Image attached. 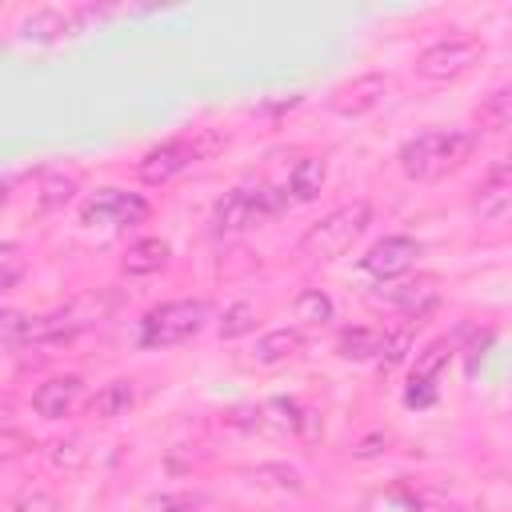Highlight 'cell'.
I'll list each match as a JSON object with an SVG mask.
<instances>
[{
    "mask_svg": "<svg viewBox=\"0 0 512 512\" xmlns=\"http://www.w3.org/2000/svg\"><path fill=\"white\" fill-rule=\"evenodd\" d=\"M120 304V292L112 288H96V292H80L72 296L68 304L52 308V312H40V316H28V328H24V344H68L72 336H80L84 328H96L100 320H108Z\"/></svg>",
    "mask_w": 512,
    "mask_h": 512,
    "instance_id": "1",
    "label": "cell"
},
{
    "mask_svg": "<svg viewBox=\"0 0 512 512\" xmlns=\"http://www.w3.org/2000/svg\"><path fill=\"white\" fill-rule=\"evenodd\" d=\"M476 148V136L472 132H456V128H428L420 136H412L400 152H396V164L408 180H420V184H432V180H444L448 172H456Z\"/></svg>",
    "mask_w": 512,
    "mask_h": 512,
    "instance_id": "2",
    "label": "cell"
},
{
    "mask_svg": "<svg viewBox=\"0 0 512 512\" xmlns=\"http://www.w3.org/2000/svg\"><path fill=\"white\" fill-rule=\"evenodd\" d=\"M368 224H372V208H368V200L340 204V208H332L328 216H320V220L300 236L296 252H300L304 260H312V264H328V260L344 256V252L352 248V240H356Z\"/></svg>",
    "mask_w": 512,
    "mask_h": 512,
    "instance_id": "3",
    "label": "cell"
},
{
    "mask_svg": "<svg viewBox=\"0 0 512 512\" xmlns=\"http://www.w3.org/2000/svg\"><path fill=\"white\" fill-rule=\"evenodd\" d=\"M208 316H212L208 300H168V304H156L140 320V344L144 348H176V344L192 340L208 324Z\"/></svg>",
    "mask_w": 512,
    "mask_h": 512,
    "instance_id": "4",
    "label": "cell"
},
{
    "mask_svg": "<svg viewBox=\"0 0 512 512\" xmlns=\"http://www.w3.org/2000/svg\"><path fill=\"white\" fill-rule=\"evenodd\" d=\"M288 208V192L272 188V184H256V188H232L216 200L212 216H216V228L220 232H244V228H256L264 224L268 216L284 212Z\"/></svg>",
    "mask_w": 512,
    "mask_h": 512,
    "instance_id": "5",
    "label": "cell"
},
{
    "mask_svg": "<svg viewBox=\"0 0 512 512\" xmlns=\"http://www.w3.org/2000/svg\"><path fill=\"white\" fill-rule=\"evenodd\" d=\"M480 60H484V40L480 36H468V32H452V36L428 44L416 56V76L420 80H432V84H448V80L468 76Z\"/></svg>",
    "mask_w": 512,
    "mask_h": 512,
    "instance_id": "6",
    "label": "cell"
},
{
    "mask_svg": "<svg viewBox=\"0 0 512 512\" xmlns=\"http://www.w3.org/2000/svg\"><path fill=\"white\" fill-rule=\"evenodd\" d=\"M220 144H224L220 136H176V140H164L152 152H144V160L136 164V176H140V184L160 188V184L176 180L180 172H188L196 160H204Z\"/></svg>",
    "mask_w": 512,
    "mask_h": 512,
    "instance_id": "7",
    "label": "cell"
},
{
    "mask_svg": "<svg viewBox=\"0 0 512 512\" xmlns=\"http://www.w3.org/2000/svg\"><path fill=\"white\" fill-rule=\"evenodd\" d=\"M96 16H100V8H92V4H80V8H32L28 16H20L16 40H24V44H52V40H64V36L80 32Z\"/></svg>",
    "mask_w": 512,
    "mask_h": 512,
    "instance_id": "8",
    "label": "cell"
},
{
    "mask_svg": "<svg viewBox=\"0 0 512 512\" xmlns=\"http://www.w3.org/2000/svg\"><path fill=\"white\" fill-rule=\"evenodd\" d=\"M84 224H104V228H132V224H144L148 220V200L136 196V192H124V188H100L96 196L84 200L80 208Z\"/></svg>",
    "mask_w": 512,
    "mask_h": 512,
    "instance_id": "9",
    "label": "cell"
},
{
    "mask_svg": "<svg viewBox=\"0 0 512 512\" xmlns=\"http://www.w3.org/2000/svg\"><path fill=\"white\" fill-rule=\"evenodd\" d=\"M388 88H392V80L384 76V72H364V76H352V80H344L340 88H332V96H328V108L336 112V116H364V112H372V108H380L384 104V96H388Z\"/></svg>",
    "mask_w": 512,
    "mask_h": 512,
    "instance_id": "10",
    "label": "cell"
},
{
    "mask_svg": "<svg viewBox=\"0 0 512 512\" xmlns=\"http://www.w3.org/2000/svg\"><path fill=\"white\" fill-rule=\"evenodd\" d=\"M80 192V172L76 168H36L28 176V212L44 216L64 208Z\"/></svg>",
    "mask_w": 512,
    "mask_h": 512,
    "instance_id": "11",
    "label": "cell"
},
{
    "mask_svg": "<svg viewBox=\"0 0 512 512\" xmlns=\"http://www.w3.org/2000/svg\"><path fill=\"white\" fill-rule=\"evenodd\" d=\"M416 256H420V244L412 240V236H384V240H376L368 252H364V272H372L376 280H396V276H404L412 264H416Z\"/></svg>",
    "mask_w": 512,
    "mask_h": 512,
    "instance_id": "12",
    "label": "cell"
},
{
    "mask_svg": "<svg viewBox=\"0 0 512 512\" xmlns=\"http://www.w3.org/2000/svg\"><path fill=\"white\" fill-rule=\"evenodd\" d=\"M384 304L396 308V312H404V316H412V320H420V316H428L440 304V276L420 272L412 280H396L384 292Z\"/></svg>",
    "mask_w": 512,
    "mask_h": 512,
    "instance_id": "13",
    "label": "cell"
},
{
    "mask_svg": "<svg viewBox=\"0 0 512 512\" xmlns=\"http://www.w3.org/2000/svg\"><path fill=\"white\" fill-rule=\"evenodd\" d=\"M80 396H84V380H80L76 372H68V376L44 380V384L32 392V408H36V416H44V420H64V416L76 408Z\"/></svg>",
    "mask_w": 512,
    "mask_h": 512,
    "instance_id": "14",
    "label": "cell"
},
{
    "mask_svg": "<svg viewBox=\"0 0 512 512\" xmlns=\"http://www.w3.org/2000/svg\"><path fill=\"white\" fill-rule=\"evenodd\" d=\"M168 256H172V248L160 236H144V240L128 244V252L120 256V272L124 276H152L168 264Z\"/></svg>",
    "mask_w": 512,
    "mask_h": 512,
    "instance_id": "15",
    "label": "cell"
},
{
    "mask_svg": "<svg viewBox=\"0 0 512 512\" xmlns=\"http://www.w3.org/2000/svg\"><path fill=\"white\" fill-rule=\"evenodd\" d=\"M300 352H304V332H300V328H276V332L260 336V344H256V352H252V360H256V364H264V368H276V364L296 360Z\"/></svg>",
    "mask_w": 512,
    "mask_h": 512,
    "instance_id": "16",
    "label": "cell"
},
{
    "mask_svg": "<svg viewBox=\"0 0 512 512\" xmlns=\"http://www.w3.org/2000/svg\"><path fill=\"white\" fill-rule=\"evenodd\" d=\"M324 180H328V164H324V156H300V160L288 168V196L300 200V204H308V200L320 196Z\"/></svg>",
    "mask_w": 512,
    "mask_h": 512,
    "instance_id": "17",
    "label": "cell"
},
{
    "mask_svg": "<svg viewBox=\"0 0 512 512\" xmlns=\"http://www.w3.org/2000/svg\"><path fill=\"white\" fill-rule=\"evenodd\" d=\"M384 340H388V332L356 324V328H344L336 336V356H344V360H380Z\"/></svg>",
    "mask_w": 512,
    "mask_h": 512,
    "instance_id": "18",
    "label": "cell"
},
{
    "mask_svg": "<svg viewBox=\"0 0 512 512\" xmlns=\"http://www.w3.org/2000/svg\"><path fill=\"white\" fill-rule=\"evenodd\" d=\"M136 404V388L132 380H108L104 388H96V396L88 400V416L92 420H116Z\"/></svg>",
    "mask_w": 512,
    "mask_h": 512,
    "instance_id": "19",
    "label": "cell"
},
{
    "mask_svg": "<svg viewBox=\"0 0 512 512\" xmlns=\"http://www.w3.org/2000/svg\"><path fill=\"white\" fill-rule=\"evenodd\" d=\"M452 352H456V344H452L448 336H436V340H428V344L416 352V360H412V388H424V384H432V380L440 376V368L452 360Z\"/></svg>",
    "mask_w": 512,
    "mask_h": 512,
    "instance_id": "20",
    "label": "cell"
},
{
    "mask_svg": "<svg viewBox=\"0 0 512 512\" xmlns=\"http://www.w3.org/2000/svg\"><path fill=\"white\" fill-rule=\"evenodd\" d=\"M88 460H92V448L84 436H60L48 444V464L60 472H84Z\"/></svg>",
    "mask_w": 512,
    "mask_h": 512,
    "instance_id": "21",
    "label": "cell"
},
{
    "mask_svg": "<svg viewBox=\"0 0 512 512\" xmlns=\"http://www.w3.org/2000/svg\"><path fill=\"white\" fill-rule=\"evenodd\" d=\"M256 320H260L256 304H252V300H236V304L224 308V316H220V340H240V336L256 332Z\"/></svg>",
    "mask_w": 512,
    "mask_h": 512,
    "instance_id": "22",
    "label": "cell"
},
{
    "mask_svg": "<svg viewBox=\"0 0 512 512\" xmlns=\"http://www.w3.org/2000/svg\"><path fill=\"white\" fill-rule=\"evenodd\" d=\"M292 312H296V320L308 324V328H312V324H328V320H332V296L320 292V288H304V292L296 296Z\"/></svg>",
    "mask_w": 512,
    "mask_h": 512,
    "instance_id": "23",
    "label": "cell"
},
{
    "mask_svg": "<svg viewBox=\"0 0 512 512\" xmlns=\"http://www.w3.org/2000/svg\"><path fill=\"white\" fill-rule=\"evenodd\" d=\"M476 192H480L476 196V212L480 216H492V212H500L512 200V180H508V172H492Z\"/></svg>",
    "mask_w": 512,
    "mask_h": 512,
    "instance_id": "24",
    "label": "cell"
},
{
    "mask_svg": "<svg viewBox=\"0 0 512 512\" xmlns=\"http://www.w3.org/2000/svg\"><path fill=\"white\" fill-rule=\"evenodd\" d=\"M508 120H512V92H492V96H484V104L476 108V124L488 128V132L504 128Z\"/></svg>",
    "mask_w": 512,
    "mask_h": 512,
    "instance_id": "25",
    "label": "cell"
},
{
    "mask_svg": "<svg viewBox=\"0 0 512 512\" xmlns=\"http://www.w3.org/2000/svg\"><path fill=\"white\" fill-rule=\"evenodd\" d=\"M24 328H28L24 312H16V308L0 312V344H4V352H20L24 348Z\"/></svg>",
    "mask_w": 512,
    "mask_h": 512,
    "instance_id": "26",
    "label": "cell"
},
{
    "mask_svg": "<svg viewBox=\"0 0 512 512\" xmlns=\"http://www.w3.org/2000/svg\"><path fill=\"white\" fill-rule=\"evenodd\" d=\"M20 276H24V260L16 256V244L4 240L0 244V292H12Z\"/></svg>",
    "mask_w": 512,
    "mask_h": 512,
    "instance_id": "27",
    "label": "cell"
},
{
    "mask_svg": "<svg viewBox=\"0 0 512 512\" xmlns=\"http://www.w3.org/2000/svg\"><path fill=\"white\" fill-rule=\"evenodd\" d=\"M252 480H260V484H276V488H284V492H300V488H304L300 476H296L292 468H284V464H260V468L252 472Z\"/></svg>",
    "mask_w": 512,
    "mask_h": 512,
    "instance_id": "28",
    "label": "cell"
},
{
    "mask_svg": "<svg viewBox=\"0 0 512 512\" xmlns=\"http://www.w3.org/2000/svg\"><path fill=\"white\" fill-rule=\"evenodd\" d=\"M8 512H56V496L44 492V488H24V492L8 504Z\"/></svg>",
    "mask_w": 512,
    "mask_h": 512,
    "instance_id": "29",
    "label": "cell"
},
{
    "mask_svg": "<svg viewBox=\"0 0 512 512\" xmlns=\"http://www.w3.org/2000/svg\"><path fill=\"white\" fill-rule=\"evenodd\" d=\"M408 344H412V332H408V328H396V332H388V340H384V352H380V364H384V368H396V364L408 356Z\"/></svg>",
    "mask_w": 512,
    "mask_h": 512,
    "instance_id": "30",
    "label": "cell"
},
{
    "mask_svg": "<svg viewBox=\"0 0 512 512\" xmlns=\"http://www.w3.org/2000/svg\"><path fill=\"white\" fill-rule=\"evenodd\" d=\"M28 448H32V440H28L24 432H16L12 424L0 428V456H4V460H16V456L28 452Z\"/></svg>",
    "mask_w": 512,
    "mask_h": 512,
    "instance_id": "31",
    "label": "cell"
},
{
    "mask_svg": "<svg viewBox=\"0 0 512 512\" xmlns=\"http://www.w3.org/2000/svg\"><path fill=\"white\" fill-rule=\"evenodd\" d=\"M160 508L164 512H196V500L192 496H168V500H160Z\"/></svg>",
    "mask_w": 512,
    "mask_h": 512,
    "instance_id": "32",
    "label": "cell"
},
{
    "mask_svg": "<svg viewBox=\"0 0 512 512\" xmlns=\"http://www.w3.org/2000/svg\"><path fill=\"white\" fill-rule=\"evenodd\" d=\"M380 444H384V436H368V440H360L352 452H356V456H376V452H380Z\"/></svg>",
    "mask_w": 512,
    "mask_h": 512,
    "instance_id": "33",
    "label": "cell"
},
{
    "mask_svg": "<svg viewBox=\"0 0 512 512\" xmlns=\"http://www.w3.org/2000/svg\"><path fill=\"white\" fill-rule=\"evenodd\" d=\"M508 168H512V140H508Z\"/></svg>",
    "mask_w": 512,
    "mask_h": 512,
    "instance_id": "34",
    "label": "cell"
}]
</instances>
